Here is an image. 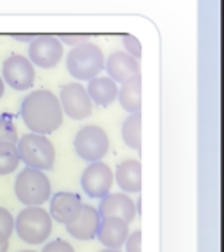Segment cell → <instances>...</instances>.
Listing matches in <instances>:
<instances>
[{
	"label": "cell",
	"mask_w": 224,
	"mask_h": 252,
	"mask_svg": "<svg viewBox=\"0 0 224 252\" xmlns=\"http://www.w3.org/2000/svg\"><path fill=\"white\" fill-rule=\"evenodd\" d=\"M21 118L31 133L45 137L54 133L64 121L59 97L45 88L31 92L21 102Z\"/></svg>",
	"instance_id": "6da1fadb"
},
{
	"label": "cell",
	"mask_w": 224,
	"mask_h": 252,
	"mask_svg": "<svg viewBox=\"0 0 224 252\" xmlns=\"http://www.w3.org/2000/svg\"><path fill=\"white\" fill-rule=\"evenodd\" d=\"M100 252H121V249H104Z\"/></svg>",
	"instance_id": "f546056e"
},
{
	"label": "cell",
	"mask_w": 224,
	"mask_h": 252,
	"mask_svg": "<svg viewBox=\"0 0 224 252\" xmlns=\"http://www.w3.org/2000/svg\"><path fill=\"white\" fill-rule=\"evenodd\" d=\"M59 102L64 114L74 121H83V119L90 118L93 112V102L90 100L86 88L80 81L64 85L60 88Z\"/></svg>",
	"instance_id": "ba28073f"
},
{
	"label": "cell",
	"mask_w": 224,
	"mask_h": 252,
	"mask_svg": "<svg viewBox=\"0 0 224 252\" xmlns=\"http://www.w3.org/2000/svg\"><path fill=\"white\" fill-rule=\"evenodd\" d=\"M4 94H5V83L2 80V76H0V98L4 97Z\"/></svg>",
	"instance_id": "83f0119b"
},
{
	"label": "cell",
	"mask_w": 224,
	"mask_h": 252,
	"mask_svg": "<svg viewBox=\"0 0 224 252\" xmlns=\"http://www.w3.org/2000/svg\"><path fill=\"white\" fill-rule=\"evenodd\" d=\"M130 235V224L121 218H102L97 238L105 249H121Z\"/></svg>",
	"instance_id": "5bb4252c"
},
{
	"label": "cell",
	"mask_w": 224,
	"mask_h": 252,
	"mask_svg": "<svg viewBox=\"0 0 224 252\" xmlns=\"http://www.w3.org/2000/svg\"><path fill=\"white\" fill-rule=\"evenodd\" d=\"M18 152L21 162H25L26 168L49 171L54 169L56 164V147L49 140V137L38 133H26L25 137H19Z\"/></svg>",
	"instance_id": "277c9868"
},
{
	"label": "cell",
	"mask_w": 224,
	"mask_h": 252,
	"mask_svg": "<svg viewBox=\"0 0 224 252\" xmlns=\"http://www.w3.org/2000/svg\"><path fill=\"white\" fill-rule=\"evenodd\" d=\"M114 180L123 193H140L141 162L138 159H128V161L119 162L114 173Z\"/></svg>",
	"instance_id": "2e32d148"
},
{
	"label": "cell",
	"mask_w": 224,
	"mask_h": 252,
	"mask_svg": "<svg viewBox=\"0 0 224 252\" xmlns=\"http://www.w3.org/2000/svg\"><path fill=\"white\" fill-rule=\"evenodd\" d=\"M117 100L121 109H124L130 114L141 112V74L130 78L121 85L117 92Z\"/></svg>",
	"instance_id": "ac0fdd59"
},
{
	"label": "cell",
	"mask_w": 224,
	"mask_h": 252,
	"mask_svg": "<svg viewBox=\"0 0 224 252\" xmlns=\"http://www.w3.org/2000/svg\"><path fill=\"white\" fill-rule=\"evenodd\" d=\"M100 220V214L93 206L81 204L78 214L66 224V230L76 240H91V238L97 237Z\"/></svg>",
	"instance_id": "7c38bea8"
},
{
	"label": "cell",
	"mask_w": 224,
	"mask_h": 252,
	"mask_svg": "<svg viewBox=\"0 0 224 252\" xmlns=\"http://www.w3.org/2000/svg\"><path fill=\"white\" fill-rule=\"evenodd\" d=\"M107 131L97 125L83 126L74 137V151L86 162H98L109 154Z\"/></svg>",
	"instance_id": "8992f818"
},
{
	"label": "cell",
	"mask_w": 224,
	"mask_h": 252,
	"mask_svg": "<svg viewBox=\"0 0 224 252\" xmlns=\"http://www.w3.org/2000/svg\"><path fill=\"white\" fill-rule=\"evenodd\" d=\"M98 214L100 218H121L123 221H126L128 224L131 221H135V218L138 216L137 213V204L131 199L128 193L123 192H114L107 193L105 197L100 199V206H98Z\"/></svg>",
	"instance_id": "8fae6325"
},
{
	"label": "cell",
	"mask_w": 224,
	"mask_h": 252,
	"mask_svg": "<svg viewBox=\"0 0 224 252\" xmlns=\"http://www.w3.org/2000/svg\"><path fill=\"white\" fill-rule=\"evenodd\" d=\"M14 192L19 202L25 204L26 207L43 206L52 197V185L45 171L25 168L16 178Z\"/></svg>",
	"instance_id": "5b68a950"
},
{
	"label": "cell",
	"mask_w": 224,
	"mask_h": 252,
	"mask_svg": "<svg viewBox=\"0 0 224 252\" xmlns=\"http://www.w3.org/2000/svg\"><path fill=\"white\" fill-rule=\"evenodd\" d=\"M21 164L19 152L16 144L12 142H2L0 144V176L11 175Z\"/></svg>",
	"instance_id": "ffe728a7"
},
{
	"label": "cell",
	"mask_w": 224,
	"mask_h": 252,
	"mask_svg": "<svg viewBox=\"0 0 224 252\" xmlns=\"http://www.w3.org/2000/svg\"><path fill=\"white\" fill-rule=\"evenodd\" d=\"M121 137L133 151H141V112L130 114L121 125Z\"/></svg>",
	"instance_id": "d6986e66"
},
{
	"label": "cell",
	"mask_w": 224,
	"mask_h": 252,
	"mask_svg": "<svg viewBox=\"0 0 224 252\" xmlns=\"http://www.w3.org/2000/svg\"><path fill=\"white\" fill-rule=\"evenodd\" d=\"M124 247H126V252H141V231L137 230L128 235Z\"/></svg>",
	"instance_id": "484cf974"
},
{
	"label": "cell",
	"mask_w": 224,
	"mask_h": 252,
	"mask_svg": "<svg viewBox=\"0 0 224 252\" xmlns=\"http://www.w3.org/2000/svg\"><path fill=\"white\" fill-rule=\"evenodd\" d=\"M14 230L26 244H43L52 233V218L42 206L25 207L18 218H14Z\"/></svg>",
	"instance_id": "3957f363"
},
{
	"label": "cell",
	"mask_w": 224,
	"mask_h": 252,
	"mask_svg": "<svg viewBox=\"0 0 224 252\" xmlns=\"http://www.w3.org/2000/svg\"><path fill=\"white\" fill-rule=\"evenodd\" d=\"M19 135L16 130L14 123L9 116H2L0 118V144L2 142H12V144H18Z\"/></svg>",
	"instance_id": "7402d4cb"
},
{
	"label": "cell",
	"mask_w": 224,
	"mask_h": 252,
	"mask_svg": "<svg viewBox=\"0 0 224 252\" xmlns=\"http://www.w3.org/2000/svg\"><path fill=\"white\" fill-rule=\"evenodd\" d=\"M81 197L74 192H57L50 197L49 214L52 221L60 224H67L78 214L81 207Z\"/></svg>",
	"instance_id": "9a60e30c"
},
{
	"label": "cell",
	"mask_w": 224,
	"mask_h": 252,
	"mask_svg": "<svg viewBox=\"0 0 224 252\" xmlns=\"http://www.w3.org/2000/svg\"><path fill=\"white\" fill-rule=\"evenodd\" d=\"M104 52L93 42H86L78 47H73L66 57L67 73L80 83L97 78L104 71Z\"/></svg>",
	"instance_id": "7a4b0ae2"
},
{
	"label": "cell",
	"mask_w": 224,
	"mask_h": 252,
	"mask_svg": "<svg viewBox=\"0 0 224 252\" xmlns=\"http://www.w3.org/2000/svg\"><path fill=\"white\" fill-rule=\"evenodd\" d=\"M19 252H36V251H19Z\"/></svg>",
	"instance_id": "4dcf8cb0"
},
{
	"label": "cell",
	"mask_w": 224,
	"mask_h": 252,
	"mask_svg": "<svg viewBox=\"0 0 224 252\" xmlns=\"http://www.w3.org/2000/svg\"><path fill=\"white\" fill-rule=\"evenodd\" d=\"M14 233V216L5 207H0V244L9 242Z\"/></svg>",
	"instance_id": "44dd1931"
},
{
	"label": "cell",
	"mask_w": 224,
	"mask_h": 252,
	"mask_svg": "<svg viewBox=\"0 0 224 252\" xmlns=\"http://www.w3.org/2000/svg\"><path fill=\"white\" fill-rule=\"evenodd\" d=\"M104 69L112 81H116L117 85H123L130 78L140 74V61L128 56L126 52H112L105 59Z\"/></svg>",
	"instance_id": "4fadbf2b"
},
{
	"label": "cell",
	"mask_w": 224,
	"mask_h": 252,
	"mask_svg": "<svg viewBox=\"0 0 224 252\" xmlns=\"http://www.w3.org/2000/svg\"><path fill=\"white\" fill-rule=\"evenodd\" d=\"M9 251V242H4V244H0V252H7Z\"/></svg>",
	"instance_id": "f1b7e54d"
},
{
	"label": "cell",
	"mask_w": 224,
	"mask_h": 252,
	"mask_svg": "<svg viewBox=\"0 0 224 252\" xmlns=\"http://www.w3.org/2000/svg\"><path fill=\"white\" fill-rule=\"evenodd\" d=\"M114 185V173L104 161L90 162L81 175V189L91 199H102Z\"/></svg>",
	"instance_id": "30bf717a"
},
{
	"label": "cell",
	"mask_w": 224,
	"mask_h": 252,
	"mask_svg": "<svg viewBox=\"0 0 224 252\" xmlns=\"http://www.w3.org/2000/svg\"><path fill=\"white\" fill-rule=\"evenodd\" d=\"M42 252H74V247L69 244V242L62 240V238H57V240H52L42 249Z\"/></svg>",
	"instance_id": "d4e9b609"
},
{
	"label": "cell",
	"mask_w": 224,
	"mask_h": 252,
	"mask_svg": "<svg viewBox=\"0 0 224 252\" xmlns=\"http://www.w3.org/2000/svg\"><path fill=\"white\" fill-rule=\"evenodd\" d=\"M121 40H123L124 52H126L128 56L135 57L137 61H140L141 59V43H140V40H138L135 35H130V33H124V35H121Z\"/></svg>",
	"instance_id": "603a6c76"
},
{
	"label": "cell",
	"mask_w": 224,
	"mask_h": 252,
	"mask_svg": "<svg viewBox=\"0 0 224 252\" xmlns=\"http://www.w3.org/2000/svg\"><path fill=\"white\" fill-rule=\"evenodd\" d=\"M57 38L60 40L62 45H69L71 49H73V47H78V45H81V43L90 42L91 36L90 35H69V33H66V35H57Z\"/></svg>",
	"instance_id": "cb8c5ba5"
},
{
	"label": "cell",
	"mask_w": 224,
	"mask_h": 252,
	"mask_svg": "<svg viewBox=\"0 0 224 252\" xmlns=\"http://www.w3.org/2000/svg\"><path fill=\"white\" fill-rule=\"evenodd\" d=\"M86 92L90 100L95 105H98V107H109L117 98L119 87H117L116 81H112L109 76H97L88 81Z\"/></svg>",
	"instance_id": "e0dca14e"
},
{
	"label": "cell",
	"mask_w": 224,
	"mask_h": 252,
	"mask_svg": "<svg viewBox=\"0 0 224 252\" xmlns=\"http://www.w3.org/2000/svg\"><path fill=\"white\" fill-rule=\"evenodd\" d=\"M2 80L18 92L29 90L36 80L35 66L26 56L12 54L2 64Z\"/></svg>",
	"instance_id": "9c48e42d"
},
{
	"label": "cell",
	"mask_w": 224,
	"mask_h": 252,
	"mask_svg": "<svg viewBox=\"0 0 224 252\" xmlns=\"http://www.w3.org/2000/svg\"><path fill=\"white\" fill-rule=\"evenodd\" d=\"M64 45L57 35H35V38L29 42L28 59L35 67L42 69H52L62 61Z\"/></svg>",
	"instance_id": "52a82bcc"
},
{
	"label": "cell",
	"mask_w": 224,
	"mask_h": 252,
	"mask_svg": "<svg viewBox=\"0 0 224 252\" xmlns=\"http://www.w3.org/2000/svg\"><path fill=\"white\" fill-rule=\"evenodd\" d=\"M12 38L18 40V42H31V40L35 38V35H19V33H14Z\"/></svg>",
	"instance_id": "4316f807"
}]
</instances>
